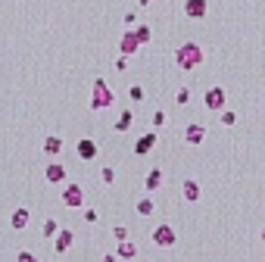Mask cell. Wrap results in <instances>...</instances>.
I'll use <instances>...</instances> for the list:
<instances>
[{"instance_id":"obj_28","label":"cell","mask_w":265,"mask_h":262,"mask_svg":"<svg viewBox=\"0 0 265 262\" xmlns=\"http://www.w3.org/2000/svg\"><path fill=\"white\" fill-rule=\"evenodd\" d=\"M140 4H147V0H140Z\"/></svg>"},{"instance_id":"obj_3","label":"cell","mask_w":265,"mask_h":262,"mask_svg":"<svg viewBox=\"0 0 265 262\" xmlns=\"http://www.w3.org/2000/svg\"><path fill=\"white\" fill-rule=\"evenodd\" d=\"M110 100H113V94L106 91V84H103V81H97V84H94V97H91V109H103V106H110Z\"/></svg>"},{"instance_id":"obj_15","label":"cell","mask_w":265,"mask_h":262,"mask_svg":"<svg viewBox=\"0 0 265 262\" xmlns=\"http://www.w3.org/2000/svg\"><path fill=\"white\" fill-rule=\"evenodd\" d=\"M159 181H163V172H159V168H153V172L147 175V187H150V191H156Z\"/></svg>"},{"instance_id":"obj_1","label":"cell","mask_w":265,"mask_h":262,"mask_svg":"<svg viewBox=\"0 0 265 262\" xmlns=\"http://www.w3.org/2000/svg\"><path fill=\"white\" fill-rule=\"evenodd\" d=\"M203 63V50L197 47V44H184L181 50H178V66L181 69H197Z\"/></svg>"},{"instance_id":"obj_4","label":"cell","mask_w":265,"mask_h":262,"mask_svg":"<svg viewBox=\"0 0 265 262\" xmlns=\"http://www.w3.org/2000/svg\"><path fill=\"white\" fill-rule=\"evenodd\" d=\"M81 200H84L81 187H78V184H69V181H66V191H63V203H66V206H81Z\"/></svg>"},{"instance_id":"obj_26","label":"cell","mask_w":265,"mask_h":262,"mask_svg":"<svg viewBox=\"0 0 265 262\" xmlns=\"http://www.w3.org/2000/svg\"><path fill=\"white\" fill-rule=\"evenodd\" d=\"M103 262H116V256H103Z\"/></svg>"},{"instance_id":"obj_18","label":"cell","mask_w":265,"mask_h":262,"mask_svg":"<svg viewBox=\"0 0 265 262\" xmlns=\"http://www.w3.org/2000/svg\"><path fill=\"white\" fill-rule=\"evenodd\" d=\"M134 37H137V41H140V44H144V41H150V28H144V25H140Z\"/></svg>"},{"instance_id":"obj_7","label":"cell","mask_w":265,"mask_h":262,"mask_svg":"<svg viewBox=\"0 0 265 262\" xmlns=\"http://www.w3.org/2000/svg\"><path fill=\"white\" fill-rule=\"evenodd\" d=\"M72 240H75V234H72V231H60V234H57V243H53V247H57V253H66L69 247H72Z\"/></svg>"},{"instance_id":"obj_22","label":"cell","mask_w":265,"mask_h":262,"mask_svg":"<svg viewBox=\"0 0 265 262\" xmlns=\"http://www.w3.org/2000/svg\"><path fill=\"white\" fill-rule=\"evenodd\" d=\"M128 125H131V112H125V116H122V119H119V131H125Z\"/></svg>"},{"instance_id":"obj_8","label":"cell","mask_w":265,"mask_h":262,"mask_svg":"<svg viewBox=\"0 0 265 262\" xmlns=\"http://www.w3.org/2000/svg\"><path fill=\"white\" fill-rule=\"evenodd\" d=\"M181 194H184V200H187V203H193V200H200V184H197V181H184V187H181Z\"/></svg>"},{"instance_id":"obj_11","label":"cell","mask_w":265,"mask_h":262,"mask_svg":"<svg viewBox=\"0 0 265 262\" xmlns=\"http://www.w3.org/2000/svg\"><path fill=\"white\" fill-rule=\"evenodd\" d=\"M25 225H28V209H25V206H19V209L13 212V228H16V231H22Z\"/></svg>"},{"instance_id":"obj_19","label":"cell","mask_w":265,"mask_h":262,"mask_svg":"<svg viewBox=\"0 0 265 262\" xmlns=\"http://www.w3.org/2000/svg\"><path fill=\"white\" fill-rule=\"evenodd\" d=\"M44 147H47V153H57V150H60V141H57V138H47Z\"/></svg>"},{"instance_id":"obj_27","label":"cell","mask_w":265,"mask_h":262,"mask_svg":"<svg viewBox=\"0 0 265 262\" xmlns=\"http://www.w3.org/2000/svg\"><path fill=\"white\" fill-rule=\"evenodd\" d=\"M262 240H265V228H262Z\"/></svg>"},{"instance_id":"obj_5","label":"cell","mask_w":265,"mask_h":262,"mask_svg":"<svg viewBox=\"0 0 265 262\" xmlns=\"http://www.w3.org/2000/svg\"><path fill=\"white\" fill-rule=\"evenodd\" d=\"M222 106H225V91H222V88H209V91H206V109L216 112V109H222Z\"/></svg>"},{"instance_id":"obj_12","label":"cell","mask_w":265,"mask_h":262,"mask_svg":"<svg viewBox=\"0 0 265 262\" xmlns=\"http://www.w3.org/2000/svg\"><path fill=\"white\" fill-rule=\"evenodd\" d=\"M187 16H206V0H187Z\"/></svg>"},{"instance_id":"obj_16","label":"cell","mask_w":265,"mask_h":262,"mask_svg":"<svg viewBox=\"0 0 265 262\" xmlns=\"http://www.w3.org/2000/svg\"><path fill=\"white\" fill-rule=\"evenodd\" d=\"M153 212V200H140L137 203V215H150Z\"/></svg>"},{"instance_id":"obj_14","label":"cell","mask_w":265,"mask_h":262,"mask_svg":"<svg viewBox=\"0 0 265 262\" xmlns=\"http://www.w3.org/2000/svg\"><path fill=\"white\" fill-rule=\"evenodd\" d=\"M153 141H156V135H147L144 141H137V144H134V153H147V150L153 147Z\"/></svg>"},{"instance_id":"obj_6","label":"cell","mask_w":265,"mask_h":262,"mask_svg":"<svg viewBox=\"0 0 265 262\" xmlns=\"http://www.w3.org/2000/svg\"><path fill=\"white\" fill-rule=\"evenodd\" d=\"M78 156H81L84 162H91V159L97 156V144H94V141H87V138L78 141Z\"/></svg>"},{"instance_id":"obj_2","label":"cell","mask_w":265,"mask_h":262,"mask_svg":"<svg viewBox=\"0 0 265 262\" xmlns=\"http://www.w3.org/2000/svg\"><path fill=\"white\" fill-rule=\"evenodd\" d=\"M175 240H178V234H175L172 225H156L153 228V243L156 247H175Z\"/></svg>"},{"instance_id":"obj_20","label":"cell","mask_w":265,"mask_h":262,"mask_svg":"<svg viewBox=\"0 0 265 262\" xmlns=\"http://www.w3.org/2000/svg\"><path fill=\"white\" fill-rule=\"evenodd\" d=\"M16 262H38V256H31V253L25 250V253H19V256H16Z\"/></svg>"},{"instance_id":"obj_13","label":"cell","mask_w":265,"mask_h":262,"mask_svg":"<svg viewBox=\"0 0 265 262\" xmlns=\"http://www.w3.org/2000/svg\"><path fill=\"white\" fill-rule=\"evenodd\" d=\"M203 141V125H190L187 128V144H200Z\"/></svg>"},{"instance_id":"obj_25","label":"cell","mask_w":265,"mask_h":262,"mask_svg":"<svg viewBox=\"0 0 265 262\" xmlns=\"http://www.w3.org/2000/svg\"><path fill=\"white\" fill-rule=\"evenodd\" d=\"M187 100H190V91H187V88L178 91V103H187Z\"/></svg>"},{"instance_id":"obj_9","label":"cell","mask_w":265,"mask_h":262,"mask_svg":"<svg viewBox=\"0 0 265 262\" xmlns=\"http://www.w3.org/2000/svg\"><path fill=\"white\" fill-rule=\"evenodd\" d=\"M116 256H119V259H134V256H137V247H134L131 240H122L119 250H116Z\"/></svg>"},{"instance_id":"obj_23","label":"cell","mask_w":265,"mask_h":262,"mask_svg":"<svg viewBox=\"0 0 265 262\" xmlns=\"http://www.w3.org/2000/svg\"><path fill=\"white\" fill-rule=\"evenodd\" d=\"M113 234H116V240H119V243H122V240H128V228H116Z\"/></svg>"},{"instance_id":"obj_17","label":"cell","mask_w":265,"mask_h":262,"mask_svg":"<svg viewBox=\"0 0 265 262\" xmlns=\"http://www.w3.org/2000/svg\"><path fill=\"white\" fill-rule=\"evenodd\" d=\"M41 234H44V237H53V234H60V231H57V222H53V219H47V222H44V231H41Z\"/></svg>"},{"instance_id":"obj_24","label":"cell","mask_w":265,"mask_h":262,"mask_svg":"<svg viewBox=\"0 0 265 262\" xmlns=\"http://www.w3.org/2000/svg\"><path fill=\"white\" fill-rule=\"evenodd\" d=\"M128 94H131V100H144V88H131Z\"/></svg>"},{"instance_id":"obj_10","label":"cell","mask_w":265,"mask_h":262,"mask_svg":"<svg viewBox=\"0 0 265 262\" xmlns=\"http://www.w3.org/2000/svg\"><path fill=\"white\" fill-rule=\"evenodd\" d=\"M47 181H53V184H60V181H66V168L63 165H47Z\"/></svg>"},{"instance_id":"obj_21","label":"cell","mask_w":265,"mask_h":262,"mask_svg":"<svg viewBox=\"0 0 265 262\" xmlns=\"http://www.w3.org/2000/svg\"><path fill=\"white\" fill-rule=\"evenodd\" d=\"M103 181H106V184H113V181H116V172H113V168H110V165H106V168H103Z\"/></svg>"}]
</instances>
